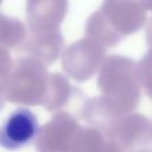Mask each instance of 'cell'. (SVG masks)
Here are the masks:
<instances>
[{"label": "cell", "instance_id": "6da1fadb", "mask_svg": "<svg viewBox=\"0 0 152 152\" xmlns=\"http://www.w3.org/2000/svg\"><path fill=\"white\" fill-rule=\"evenodd\" d=\"M37 115L28 108H17L0 125V146L15 151L31 145L39 134Z\"/></svg>", "mask_w": 152, "mask_h": 152}]
</instances>
